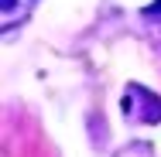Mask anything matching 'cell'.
<instances>
[{"mask_svg":"<svg viewBox=\"0 0 161 157\" xmlns=\"http://www.w3.org/2000/svg\"><path fill=\"white\" fill-rule=\"evenodd\" d=\"M124 113L127 120H137V123H161V99L144 86H127Z\"/></svg>","mask_w":161,"mask_h":157,"instance_id":"cell-1","label":"cell"},{"mask_svg":"<svg viewBox=\"0 0 161 157\" xmlns=\"http://www.w3.org/2000/svg\"><path fill=\"white\" fill-rule=\"evenodd\" d=\"M38 0H0V28L14 31L21 21H28Z\"/></svg>","mask_w":161,"mask_h":157,"instance_id":"cell-2","label":"cell"},{"mask_svg":"<svg viewBox=\"0 0 161 157\" xmlns=\"http://www.w3.org/2000/svg\"><path fill=\"white\" fill-rule=\"evenodd\" d=\"M144 17H161V0L151 3V7H144Z\"/></svg>","mask_w":161,"mask_h":157,"instance_id":"cell-3","label":"cell"}]
</instances>
